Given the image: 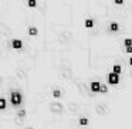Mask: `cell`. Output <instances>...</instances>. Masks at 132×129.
<instances>
[{
  "label": "cell",
  "instance_id": "6da1fadb",
  "mask_svg": "<svg viewBox=\"0 0 132 129\" xmlns=\"http://www.w3.org/2000/svg\"><path fill=\"white\" fill-rule=\"evenodd\" d=\"M10 102H12L13 106L21 105V102H23V97H21L20 92H19V91H13L12 94H10Z\"/></svg>",
  "mask_w": 132,
  "mask_h": 129
},
{
  "label": "cell",
  "instance_id": "7a4b0ae2",
  "mask_svg": "<svg viewBox=\"0 0 132 129\" xmlns=\"http://www.w3.org/2000/svg\"><path fill=\"white\" fill-rule=\"evenodd\" d=\"M108 82L112 84V85H117L119 82V75L115 74V72H109L108 74Z\"/></svg>",
  "mask_w": 132,
  "mask_h": 129
},
{
  "label": "cell",
  "instance_id": "3957f363",
  "mask_svg": "<svg viewBox=\"0 0 132 129\" xmlns=\"http://www.w3.org/2000/svg\"><path fill=\"white\" fill-rule=\"evenodd\" d=\"M51 111L54 112V114H60V112H63V105H61V104H57V102L51 104Z\"/></svg>",
  "mask_w": 132,
  "mask_h": 129
},
{
  "label": "cell",
  "instance_id": "277c9868",
  "mask_svg": "<svg viewBox=\"0 0 132 129\" xmlns=\"http://www.w3.org/2000/svg\"><path fill=\"white\" fill-rule=\"evenodd\" d=\"M12 47L16 48V50H21L23 48V41L19 40V38H14V40L12 41Z\"/></svg>",
  "mask_w": 132,
  "mask_h": 129
},
{
  "label": "cell",
  "instance_id": "5b68a950",
  "mask_svg": "<svg viewBox=\"0 0 132 129\" xmlns=\"http://www.w3.org/2000/svg\"><path fill=\"white\" fill-rule=\"evenodd\" d=\"M100 87H101V84L98 82V81H92L91 85H89V89H91L92 92H100Z\"/></svg>",
  "mask_w": 132,
  "mask_h": 129
},
{
  "label": "cell",
  "instance_id": "8992f818",
  "mask_svg": "<svg viewBox=\"0 0 132 129\" xmlns=\"http://www.w3.org/2000/svg\"><path fill=\"white\" fill-rule=\"evenodd\" d=\"M118 30H119V24H118L117 21H112V23L109 24V31L115 33V31H118Z\"/></svg>",
  "mask_w": 132,
  "mask_h": 129
},
{
  "label": "cell",
  "instance_id": "52a82bcc",
  "mask_svg": "<svg viewBox=\"0 0 132 129\" xmlns=\"http://www.w3.org/2000/svg\"><path fill=\"white\" fill-rule=\"evenodd\" d=\"M121 71H122V68H121V65H118V64H115V65L112 67V72H115V74L119 75Z\"/></svg>",
  "mask_w": 132,
  "mask_h": 129
},
{
  "label": "cell",
  "instance_id": "ba28073f",
  "mask_svg": "<svg viewBox=\"0 0 132 129\" xmlns=\"http://www.w3.org/2000/svg\"><path fill=\"white\" fill-rule=\"evenodd\" d=\"M7 102H6V98H0V111L2 109H6Z\"/></svg>",
  "mask_w": 132,
  "mask_h": 129
},
{
  "label": "cell",
  "instance_id": "9c48e42d",
  "mask_svg": "<svg viewBox=\"0 0 132 129\" xmlns=\"http://www.w3.org/2000/svg\"><path fill=\"white\" fill-rule=\"evenodd\" d=\"M85 27H87V29L94 27V20H92V19H87V20H85Z\"/></svg>",
  "mask_w": 132,
  "mask_h": 129
},
{
  "label": "cell",
  "instance_id": "30bf717a",
  "mask_svg": "<svg viewBox=\"0 0 132 129\" xmlns=\"http://www.w3.org/2000/svg\"><path fill=\"white\" fill-rule=\"evenodd\" d=\"M80 125H82V126H85V125H88L89 123V121H88V118H85V116H82V118H80Z\"/></svg>",
  "mask_w": 132,
  "mask_h": 129
},
{
  "label": "cell",
  "instance_id": "8fae6325",
  "mask_svg": "<svg viewBox=\"0 0 132 129\" xmlns=\"http://www.w3.org/2000/svg\"><path fill=\"white\" fill-rule=\"evenodd\" d=\"M29 34L34 37V36H37V34H38V30L36 29V27H30V29H29Z\"/></svg>",
  "mask_w": 132,
  "mask_h": 129
},
{
  "label": "cell",
  "instance_id": "7c38bea8",
  "mask_svg": "<svg viewBox=\"0 0 132 129\" xmlns=\"http://www.w3.org/2000/svg\"><path fill=\"white\" fill-rule=\"evenodd\" d=\"M27 4H29L30 9H34L37 6V0H27Z\"/></svg>",
  "mask_w": 132,
  "mask_h": 129
},
{
  "label": "cell",
  "instance_id": "4fadbf2b",
  "mask_svg": "<svg viewBox=\"0 0 132 129\" xmlns=\"http://www.w3.org/2000/svg\"><path fill=\"white\" fill-rule=\"evenodd\" d=\"M97 112H98L100 115H104V114H105V108H104V105H98V106H97Z\"/></svg>",
  "mask_w": 132,
  "mask_h": 129
},
{
  "label": "cell",
  "instance_id": "5bb4252c",
  "mask_svg": "<svg viewBox=\"0 0 132 129\" xmlns=\"http://www.w3.org/2000/svg\"><path fill=\"white\" fill-rule=\"evenodd\" d=\"M53 97L54 98H61V91L60 89H54V91H53Z\"/></svg>",
  "mask_w": 132,
  "mask_h": 129
},
{
  "label": "cell",
  "instance_id": "9a60e30c",
  "mask_svg": "<svg viewBox=\"0 0 132 129\" xmlns=\"http://www.w3.org/2000/svg\"><path fill=\"white\" fill-rule=\"evenodd\" d=\"M100 92H102V94H106V92H108V87H106V85H102V84H101Z\"/></svg>",
  "mask_w": 132,
  "mask_h": 129
},
{
  "label": "cell",
  "instance_id": "2e32d148",
  "mask_svg": "<svg viewBox=\"0 0 132 129\" xmlns=\"http://www.w3.org/2000/svg\"><path fill=\"white\" fill-rule=\"evenodd\" d=\"M17 115H19V118H24L26 116V109H20V111L17 112Z\"/></svg>",
  "mask_w": 132,
  "mask_h": 129
},
{
  "label": "cell",
  "instance_id": "e0dca14e",
  "mask_svg": "<svg viewBox=\"0 0 132 129\" xmlns=\"http://www.w3.org/2000/svg\"><path fill=\"white\" fill-rule=\"evenodd\" d=\"M123 44H125V46H132V38H126V40L123 41Z\"/></svg>",
  "mask_w": 132,
  "mask_h": 129
},
{
  "label": "cell",
  "instance_id": "ac0fdd59",
  "mask_svg": "<svg viewBox=\"0 0 132 129\" xmlns=\"http://www.w3.org/2000/svg\"><path fill=\"white\" fill-rule=\"evenodd\" d=\"M125 50H126L128 54H131V53H132V46H125Z\"/></svg>",
  "mask_w": 132,
  "mask_h": 129
},
{
  "label": "cell",
  "instance_id": "d6986e66",
  "mask_svg": "<svg viewBox=\"0 0 132 129\" xmlns=\"http://www.w3.org/2000/svg\"><path fill=\"white\" fill-rule=\"evenodd\" d=\"M123 2H125V0H114L115 4H123Z\"/></svg>",
  "mask_w": 132,
  "mask_h": 129
},
{
  "label": "cell",
  "instance_id": "ffe728a7",
  "mask_svg": "<svg viewBox=\"0 0 132 129\" xmlns=\"http://www.w3.org/2000/svg\"><path fill=\"white\" fill-rule=\"evenodd\" d=\"M129 64H131V65H132V57L129 58Z\"/></svg>",
  "mask_w": 132,
  "mask_h": 129
},
{
  "label": "cell",
  "instance_id": "44dd1931",
  "mask_svg": "<svg viewBox=\"0 0 132 129\" xmlns=\"http://www.w3.org/2000/svg\"><path fill=\"white\" fill-rule=\"evenodd\" d=\"M27 129H33V128H27Z\"/></svg>",
  "mask_w": 132,
  "mask_h": 129
}]
</instances>
